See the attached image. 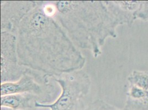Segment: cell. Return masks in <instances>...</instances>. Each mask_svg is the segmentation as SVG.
I'll list each match as a JSON object with an SVG mask.
<instances>
[{
    "label": "cell",
    "instance_id": "cell-6",
    "mask_svg": "<svg viewBox=\"0 0 148 110\" xmlns=\"http://www.w3.org/2000/svg\"><path fill=\"white\" fill-rule=\"evenodd\" d=\"M39 1H1V31L16 36L25 17L38 5Z\"/></svg>",
    "mask_w": 148,
    "mask_h": 110
},
{
    "label": "cell",
    "instance_id": "cell-5",
    "mask_svg": "<svg viewBox=\"0 0 148 110\" xmlns=\"http://www.w3.org/2000/svg\"><path fill=\"white\" fill-rule=\"evenodd\" d=\"M29 69L19 63L16 36L11 33L1 31V83L17 81Z\"/></svg>",
    "mask_w": 148,
    "mask_h": 110
},
{
    "label": "cell",
    "instance_id": "cell-12",
    "mask_svg": "<svg viewBox=\"0 0 148 110\" xmlns=\"http://www.w3.org/2000/svg\"><path fill=\"white\" fill-rule=\"evenodd\" d=\"M136 19L148 21V1H142L140 7L136 13Z\"/></svg>",
    "mask_w": 148,
    "mask_h": 110
},
{
    "label": "cell",
    "instance_id": "cell-8",
    "mask_svg": "<svg viewBox=\"0 0 148 110\" xmlns=\"http://www.w3.org/2000/svg\"><path fill=\"white\" fill-rule=\"evenodd\" d=\"M36 101L40 103L37 96L27 93L14 94L1 96V106L13 110H25L35 108Z\"/></svg>",
    "mask_w": 148,
    "mask_h": 110
},
{
    "label": "cell",
    "instance_id": "cell-10",
    "mask_svg": "<svg viewBox=\"0 0 148 110\" xmlns=\"http://www.w3.org/2000/svg\"><path fill=\"white\" fill-rule=\"evenodd\" d=\"M124 107L128 110H148V90L144 98L139 100H127Z\"/></svg>",
    "mask_w": 148,
    "mask_h": 110
},
{
    "label": "cell",
    "instance_id": "cell-7",
    "mask_svg": "<svg viewBox=\"0 0 148 110\" xmlns=\"http://www.w3.org/2000/svg\"><path fill=\"white\" fill-rule=\"evenodd\" d=\"M105 3L119 25L131 26L136 19L142 1H105Z\"/></svg>",
    "mask_w": 148,
    "mask_h": 110
},
{
    "label": "cell",
    "instance_id": "cell-1",
    "mask_svg": "<svg viewBox=\"0 0 148 110\" xmlns=\"http://www.w3.org/2000/svg\"><path fill=\"white\" fill-rule=\"evenodd\" d=\"M43 1L23 19L16 34L19 63L50 78L81 70L86 58L77 49Z\"/></svg>",
    "mask_w": 148,
    "mask_h": 110
},
{
    "label": "cell",
    "instance_id": "cell-11",
    "mask_svg": "<svg viewBox=\"0 0 148 110\" xmlns=\"http://www.w3.org/2000/svg\"><path fill=\"white\" fill-rule=\"evenodd\" d=\"M91 110H128L125 107L120 109L111 104L106 103L102 100H97L93 103V107Z\"/></svg>",
    "mask_w": 148,
    "mask_h": 110
},
{
    "label": "cell",
    "instance_id": "cell-3",
    "mask_svg": "<svg viewBox=\"0 0 148 110\" xmlns=\"http://www.w3.org/2000/svg\"><path fill=\"white\" fill-rule=\"evenodd\" d=\"M61 88L56 100L49 104L36 101L35 108L50 110H85V98L89 94L91 81L89 75L82 70L76 71L54 78Z\"/></svg>",
    "mask_w": 148,
    "mask_h": 110
},
{
    "label": "cell",
    "instance_id": "cell-13",
    "mask_svg": "<svg viewBox=\"0 0 148 110\" xmlns=\"http://www.w3.org/2000/svg\"><path fill=\"white\" fill-rule=\"evenodd\" d=\"M1 110H13L12 109H10L9 107H3V106H1Z\"/></svg>",
    "mask_w": 148,
    "mask_h": 110
},
{
    "label": "cell",
    "instance_id": "cell-2",
    "mask_svg": "<svg viewBox=\"0 0 148 110\" xmlns=\"http://www.w3.org/2000/svg\"><path fill=\"white\" fill-rule=\"evenodd\" d=\"M55 18L75 45L90 50L95 58L102 54L101 47L108 37H117L119 24L105 1H56Z\"/></svg>",
    "mask_w": 148,
    "mask_h": 110
},
{
    "label": "cell",
    "instance_id": "cell-4",
    "mask_svg": "<svg viewBox=\"0 0 148 110\" xmlns=\"http://www.w3.org/2000/svg\"><path fill=\"white\" fill-rule=\"evenodd\" d=\"M50 78L44 74L29 69L17 81L1 83V96L27 93L37 96L40 103L49 104L56 94Z\"/></svg>",
    "mask_w": 148,
    "mask_h": 110
},
{
    "label": "cell",
    "instance_id": "cell-9",
    "mask_svg": "<svg viewBox=\"0 0 148 110\" xmlns=\"http://www.w3.org/2000/svg\"><path fill=\"white\" fill-rule=\"evenodd\" d=\"M128 84L148 90V72L134 71L128 77Z\"/></svg>",
    "mask_w": 148,
    "mask_h": 110
}]
</instances>
